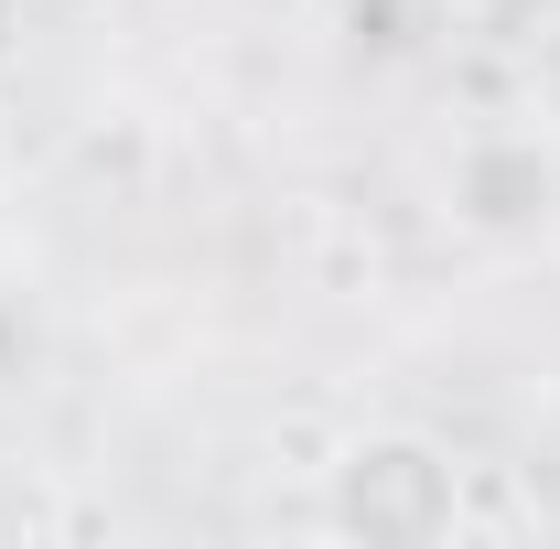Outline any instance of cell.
Segmentation results:
<instances>
[{
  "label": "cell",
  "mask_w": 560,
  "mask_h": 549,
  "mask_svg": "<svg viewBox=\"0 0 560 549\" xmlns=\"http://www.w3.org/2000/svg\"><path fill=\"white\" fill-rule=\"evenodd\" d=\"M442 226L464 248H486L506 270H550L560 259V130L550 119H475L431 173Z\"/></svg>",
  "instance_id": "obj_1"
},
{
  "label": "cell",
  "mask_w": 560,
  "mask_h": 549,
  "mask_svg": "<svg viewBox=\"0 0 560 549\" xmlns=\"http://www.w3.org/2000/svg\"><path fill=\"white\" fill-rule=\"evenodd\" d=\"M324 517H335V539L366 549H442L464 528V464H453V442H431L410 420H377L324 464Z\"/></svg>",
  "instance_id": "obj_2"
}]
</instances>
